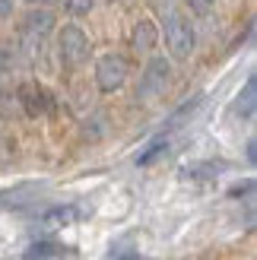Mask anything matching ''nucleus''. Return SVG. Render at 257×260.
Wrapping results in <instances>:
<instances>
[{"mask_svg": "<svg viewBox=\"0 0 257 260\" xmlns=\"http://www.w3.org/2000/svg\"><path fill=\"white\" fill-rule=\"evenodd\" d=\"M159 42V29H156V22L152 19H140L134 25V48L140 51V54H149L152 48H156Z\"/></svg>", "mask_w": 257, "mask_h": 260, "instance_id": "obj_8", "label": "nucleus"}, {"mask_svg": "<svg viewBox=\"0 0 257 260\" xmlns=\"http://www.w3.org/2000/svg\"><path fill=\"white\" fill-rule=\"evenodd\" d=\"M251 187H254V181H245V184H235L232 190H229V197H241V193H251Z\"/></svg>", "mask_w": 257, "mask_h": 260, "instance_id": "obj_18", "label": "nucleus"}, {"mask_svg": "<svg viewBox=\"0 0 257 260\" xmlns=\"http://www.w3.org/2000/svg\"><path fill=\"white\" fill-rule=\"evenodd\" d=\"M16 99H19V105L25 111V118H45V114L54 111V95H51L42 83H35V80L22 83Z\"/></svg>", "mask_w": 257, "mask_h": 260, "instance_id": "obj_6", "label": "nucleus"}, {"mask_svg": "<svg viewBox=\"0 0 257 260\" xmlns=\"http://www.w3.org/2000/svg\"><path fill=\"white\" fill-rule=\"evenodd\" d=\"M187 7L197 13V16H210L213 7H216V0H187Z\"/></svg>", "mask_w": 257, "mask_h": 260, "instance_id": "obj_16", "label": "nucleus"}, {"mask_svg": "<svg viewBox=\"0 0 257 260\" xmlns=\"http://www.w3.org/2000/svg\"><path fill=\"white\" fill-rule=\"evenodd\" d=\"M165 149H169V140H165V137H156V140H152V143H149V146H146L143 152L137 155V165H152V162H156V159H159V155H162Z\"/></svg>", "mask_w": 257, "mask_h": 260, "instance_id": "obj_13", "label": "nucleus"}, {"mask_svg": "<svg viewBox=\"0 0 257 260\" xmlns=\"http://www.w3.org/2000/svg\"><path fill=\"white\" fill-rule=\"evenodd\" d=\"M13 48H7V45H0V80H4V76L13 70Z\"/></svg>", "mask_w": 257, "mask_h": 260, "instance_id": "obj_14", "label": "nucleus"}, {"mask_svg": "<svg viewBox=\"0 0 257 260\" xmlns=\"http://www.w3.org/2000/svg\"><path fill=\"white\" fill-rule=\"evenodd\" d=\"M127 73H131V70H127V60H124L121 54H102V57L95 60V86H99L105 95L124 89Z\"/></svg>", "mask_w": 257, "mask_h": 260, "instance_id": "obj_5", "label": "nucleus"}, {"mask_svg": "<svg viewBox=\"0 0 257 260\" xmlns=\"http://www.w3.org/2000/svg\"><path fill=\"white\" fill-rule=\"evenodd\" d=\"M248 162L254 165V140H248Z\"/></svg>", "mask_w": 257, "mask_h": 260, "instance_id": "obj_20", "label": "nucleus"}, {"mask_svg": "<svg viewBox=\"0 0 257 260\" xmlns=\"http://www.w3.org/2000/svg\"><path fill=\"white\" fill-rule=\"evenodd\" d=\"M254 111H257V80H254V76H248L245 89H241V92L235 95V102H232V114H235V118H241V121H251Z\"/></svg>", "mask_w": 257, "mask_h": 260, "instance_id": "obj_7", "label": "nucleus"}, {"mask_svg": "<svg viewBox=\"0 0 257 260\" xmlns=\"http://www.w3.org/2000/svg\"><path fill=\"white\" fill-rule=\"evenodd\" d=\"M222 172V162H190L181 168V178H190V181H207V178H216Z\"/></svg>", "mask_w": 257, "mask_h": 260, "instance_id": "obj_10", "label": "nucleus"}, {"mask_svg": "<svg viewBox=\"0 0 257 260\" xmlns=\"http://www.w3.org/2000/svg\"><path fill=\"white\" fill-rule=\"evenodd\" d=\"M42 4H63V0H42Z\"/></svg>", "mask_w": 257, "mask_h": 260, "instance_id": "obj_21", "label": "nucleus"}, {"mask_svg": "<svg viewBox=\"0 0 257 260\" xmlns=\"http://www.w3.org/2000/svg\"><path fill=\"white\" fill-rule=\"evenodd\" d=\"M57 254H63L60 244H54V241H38V244H32V248L25 251V260H48V257H57Z\"/></svg>", "mask_w": 257, "mask_h": 260, "instance_id": "obj_12", "label": "nucleus"}, {"mask_svg": "<svg viewBox=\"0 0 257 260\" xmlns=\"http://www.w3.org/2000/svg\"><path fill=\"white\" fill-rule=\"evenodd\" d=\"M63 7H67L73 16H86V13L92 10V0H63Z\"/></svg>", "mask_w": 257, "mask_h": 260, "instance_id": "obj_15", "label": "nucleus"}, {"mask_svg": "<svg viewBox=\"0 0 257 260\" xmlns=\"http://www.w3.org/2000/svg\"><path fill=\"white\" fill-rule=\"evenodd\" d=\"M80 219V206H54L42 216V225L45 229H63V225H73Z\"/></svg>", "mask_w": 257, "mask_h": 260, "instance_id": "obj_9", "label": "nucleus"}, {"mask_svg": "<svg viewBox=\"0 0 257 260\" xmlns=\"http://www.w3.org/2000/svg\"><path fill=\"white\" fill-rule=\"evenodd\" d=\"M16 10V0H0V19H10Z\"/></svg>", "mask_w": 257, "mask_h": 260, "instance_id": "obj_17", "label": "nucleus"}, {"mask_svg": "<svg viewBox=\"0 0 257 260\" xmlns=\"http://www.w3.org/2000/svg\"><path fill=\"white\" fill-rule=\"evenodd\" d=\"M89 54H92V42H89L86 29L76 25V22H67L57 32V57H60V63L67 70H76V67H83L89 60Z\"/></svg>", "mask_w": 257, "mask_h": 260, "instance_id": "obj_3", "label": "nucleus"}, {"mask_svg": "<svg viewBox=\"0 0 257 260\" xmlns=\"http://www.w3.org/2000/svg\"><path fill=\"white\" fill-rule=\"evenodd\" d=\"M162 35H165V48H169V54L175 60H187L197 51V25L181 10H169Z\"/></svg>", "mask_w": 257, "mask_h": 260, "instance_id": "obj_2", "label": "nucleus"}, {"mask_svg": "<svg viewBox=\"0 0 257 260\" xmlns=\"http://www.w3.org/2000/svg\"><path fill=\"white\" fill-rule=\"evenodd\" d=\"M51 32H54V13H48V10H29L22 16V22H19V38H16L19 54L25 60H38Z\"/></svg>", "mask_w": 257, "mask_h": 260, "instance_id": "obj_1", "label": "nucleus"}, {"mask_svg": "<svg viewBox=\"0 0 257 260\" xmlns=\"http://www.w3.org/2000/svg\"><path fill=\"white\" fill-rule=\"evenodd\" d=\"M172 80V60L169 57H149V63L143 67V73H140V86H137V99L140 102H152L159 99L165 92V86H169Z\"/></svg>", "mask_w": 257, "mask_h": 260, "instance_id": "obj_4", "label": "nucleus"}, {"mask_svg": "<svg viewBox=\"0 0 257 260\" xmlns=\"http://www.w3.org/2000/svg\"><path fill=\"white\" fill-rule=\"evenodd\" d=\"M114 260H140V254H134V251H127V254H121V257H114Z\"/></svg>", "mask_w": 257, "mask_h": 260, "instance_id": "obj_19", "label": "nucleus"}, {"mask_svg": "<svg viewBox=\"0 0 257 260\" xmlns=\"http://www.w3.org/2000/svg\"><path fill=\"white\" fill-rule=\"evenodd\" d=\"M200 102H203V95H194V99H187V102H184V105H181V108H178V111L172 114V118H169V121H165V130H175V127H181V124H184L187 118H194V111L200 108Z\"/></svg>", "mask_w": 257, "mask_h": 260, "instance_id": "obj_11", "label": "nucleus"}]
</instances>
